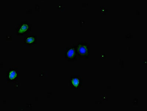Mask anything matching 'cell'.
I'll return each instance as SVG.
<instances>
[{
    "label": "cell",
    "mask_w": 147,
    "mask_h": 111,
    "mask_svg": "<svg viewBox=\"0 0 147 111\" xmlns=\"http://www.w3.org/2000/svg\"><path fill=\"white\" fill-rule=\"evenodd\" d=\"M20 77V72L16 68L11 67L6 72V80L7 83H15Z\"/></svg>",
    "instance_id": "277c9868"
},
{
    "label": "cell",
    "mask_w": 147,
    "mask_h": 111,
    "mask_svg": "<svg viewBox=\"0 0 147 111\" xmlns=\"http://www.w3.org/2000/svg\"><path fill=\"white\" fill-rule=\"evenodd\" d=\"M32 25L28 21L21 22L18 23L16 30L17 36H26L32 31Z\"/></svg>",
    "instance_id": "7a4b0ae2"
},
{
    "label": "cell",
    "mask_w": 147,
    "mask_h": 111,
    "mask_svg": "<svg viewBox=\"0 0 147 111\" xmlns=\"http://www.w3.org/2000/svg\"><path fill=\"white\" fill-rule=\"evenodd\" d=\"M83 84V78L80 76H71L69 80V86L74 89H80Z\"/></svg>",
    "instance_id": "5b68a950"
},
{
    "label": "cell",
    "mask_w": 147,
    "mask_h": 111,
    "mask_svg": "<svg viewBox=\"0 0 147 111\" xmlns=\"http://www.w3.org/2000/svg\"><path fill=\"white\" fill-rule=\"evenodd\" d=\"M37 44V36L36 35L28 34L24 36V46L25 47L33 48Z\"/></svg>",
    "instance_id": "8992f818"
},
{
    "label": "cell",
    "mask_w": 147,
    "mask_h": 111,
    "mask_svg": "<svg viewBox=\"0 0 147 111\" xmlns=\"http://www.w3.org/2000/svg\"><path fill=\"white\" fill-rule=\"evenodd\" d=\"M65 59L69 62H73L79 59L77 52L76 45L67 47L65 49Z\"/></svg>",
    "instance_id": "3957f363"
},
{
    "label": "cell",
    "mask_w": 147,
    "mask_h": 111,
    "mask_svg": "<svg viewBox=\"0 0 147 111\" xmlns=\"http://www.w3.org/2000/svg\"><path fill=\"white\" fill-rule=\"evenodd\" d=\"M79 58L88 59L90 56V44L86 42L81 41L76 45Z\"/></svg>",
    "instance_id": "6da1fadb"
}]
</instances>
